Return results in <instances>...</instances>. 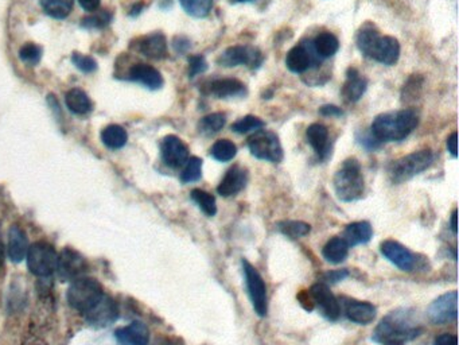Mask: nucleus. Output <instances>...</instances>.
<instances>
[{
    "instance_id": "obj_20",
    "label": "nucleus",
    "mask_w": 459,
    "mask_h": 345,
    "mask_svg": "<svg viewBox=\"0 0 459 345\" xmlns=\"http://www.w3.org/2000/svg\"><path fill=\"white\" fill-rule=\"evenodd\" d=\"M129 78L131 81L139 83L151 90H157L163 86V77L160 72L147 64L133 65L129 69Z\"/></svg>"
},
{
    "instance_id": "obj_19",
    "label": "nucleus",
    "mask_w": 459,
    "mask_h": 345,
    "mask_svg": "<svg viewBox=\"0 0 459 345\" xmlns=\"http://www.w3.org/2000/svg\"><path fill=\"white\" fill-rule=\"evenodd\" d=\"M246 184H248V170L239 165H234L221 180L220 185L217 187V192L222 197H233L239 194L246 187Z\"/></svg>"
},
{
    "instance_id": "obj_40",
    "label": "nucleus",
    "mask_w": 459,
    "mask_h": 345,
    "mask_svg": "<svg viewBox=\"0 0 459 345\" xmlns=\"http://www.w3.org/2000/svg\"><path fill=\"white\" fill-rule=\"evenodd\" d=\"M19 58L28 65H37L42 58V49L35 43H26L19 50Z\"/></svg>"
},
{
    "instance_id": "obj_26",
    "label": "nucleus",
    "mask_w": 459,
    "mask_h": 345,
    "mask_svg": "<svg viewBox=\"0 0 459 345\" xmlns=\"http://www.w3.org/2000/svg\"><path fill=\"white\" fill-rule=\"evenodd\" d=\"M139 52L145 57L162 59L167 56V42L162 33L145 35L139 42Z\"/></svg>"
},
{
    "instance_id": "obj_9",
    "label": "nucleus",
    "mask_w": 459,
    "mask_h": 345,
    "mask_svg": "<svg viewBox=\"0 0 459 345\" xmlns=\"http://www.w3.org/2000/svg\"><path fill=\"white\" fill-rule=\"evenodd\" d=\"M243 273H244L245 285L248 290V296L252 302V306L258 317L267 316L268 312V301H267V286L258 270L243 259Z\"/></svg>"
},
{
    "instance_id": "obj_22",
    "label": "nucleus",
    "mask_w": 459,
    "mask_h": 345,
    "mask_svg": "<svg viewBox=\"0 0 459 345\" xmlns=\"http://www.w3.org/2000/svg\"><path fill=\"white\" fill-rule=\"evenodd\" d=\"M116 339L121 345H148L150 331L143 322L135 321L116 331Z\"/></svg>"
},
{
    "instance_id": "obj_29",
    "label": "nucleus",
    "mask_w": 459,
    "mask_h": 345,
    "mask_svg": "<svg viewBox=\"0 0 459 345\" xmlns=\"http://www.w3.org/2000/svg\"><path fill=\"white\" fill-rule=\"evenodd\" d=\"M311 43H313V47H314L318 57L322 58V59L333 57L340 49L338 38L329 31H323V33L318 34L316 40Z\"/></svg>"
},
{
    "instance_id": "obj_23",
    "label": "nucleus",
    "mask_w": 459,
    "mask_h": 345,
    "mask_svg": "<svg viewBox=\"0 0 459 345\" xmlns=\"http://www.w3.org/2000/svg\"><path fill=\"white\" fill-rule=\"evenodd\" d=\"M368 88V80L359 74L356 68H349L346 72V81L342 86V96L349 103H357L364 96Z\"/></svg>"
},
{
    "instance_id": "obj_17",
    "label": "nucleus",
    "mask_w": 459,
    "mask_h": 345,
    "mask_svg": "<svg viewBox=\"0 0 459 345\" xmlns=\"http://www.w3.org/2000/svg\"><path fill=\"white\" fill-rule=\"evenodd\" d=\"M85 315L86 320L90 325L104 328L114 324L119 318V308L111 297L104 296L100 301L97 302Z\"/></svg>"
},
{
    "instance_id": "obj_52",
    "label": "nucleus",
    "mask_w": 459,
    "mask_h": 345,
    "mask_svg": "<svg viewBox=\"0 0 459 345\" xmlns=\"http://www.w3.org/2000/svg\"><path fill=\"white\" fill-rule=\"evenodd\" d=\"M457 218H458V211L454 209L453 215H451V220H450V226H451V230L457 235L458 233V224H457Z\"/></svg>"
},
{
    "instance_id": "obj_55",
    "label": "nucleus",
    "mask_w": 459,
    "mask_h": 345,
    "mask_svg": "<svg viewBox=\"0 0 459 345\" xmlns=\"http://www.w3.org/2000/svg\"><path fill=\"white\" fill-rule=\"evenodd\" d=\"M234 3H248V1H254V0H232Z\"/></svg>"
},
{
    "instance_id": "obj_18",
    "label": "nucleus",
    "mask_w": 459,
    "mask_h": 345,
    "mask_svg": "<svg viewBox=\"0 0 459 345\" xmlns=\"http://www.w3.org/2000/svg\"><path fill=\"white\" fill-rule=\"evenodd\" d=\"M205 93L215 99L243 98L246 95V86L237 78H215L206 84Z\"/></svg>"
},
{
    "instance_id": "obj_10",
    "label": "nucleus",
    "mask_w": 459,
    "mask_h": 345,
    "mask_svg": "<svg viewBox=\"0 0 459 345\" xmlns=\"http://www.w3.org/2000/svg\"><path fill=\"white\" fill-rule=\"evenodd\" d=\"M264 57L258 47L249 45H237L230 46L220 57L217 58V64L225 68H233L239 65H246L251 69H258L263 64Z\"/></svg>"
},
{
    "instance_id": "obj_7",
    "label": "nucleus",
    "mask_w": 459,
    "mask_h": 345,
    "mask_svg": "<svg viewBox=\"0 0 459 345\" xmlns=\"http://www.w3.org/2000/svg\"><path fill=\"white\" fill-rule=\"evenodd\" d=\"M248 147L255 158L273 163L283 160V147L273 131L258 129L248 138Z\"/></svg>"
},
{
    "instance_id": "obj_45",
    "label": "nucleus",
    "mask_w": 459,
    "mask_h": 345,
    "mask_svg": "<svg viewBox=\"0 0 459 345\" xmlns=\"http://www.w3.org/2000/svg\"><path fill=\"white\" fill-rule=\"evenodd\" d=\"M349 275L347 270H334V271H329V273L323 274L322 276V283H338L341 281H344L345 278Z\"/></svg>"
},
{
    "instance_id": "obj_14",
    "label": "nucleus",
    "mask_w": 459,
    "mask_h": 345,
    "mask_svg": "<svg viewBox=\"0 0 459 345\" xmlns=\"http://www.w3.org/2000/svg\"><path fill=\"white\" fill-rule=\"evenodd\" d=\"M309 293L314 302V308H316L319 313L326 320L337 321L340 318L341 316L340 302L334 297V294L331 293L330 288L326 283L318 282L311 286Z\"/></svg>"
},
{
    "instance_id": "obj_31",
    "label": "nucleus",
    "mask_w": 459,
    "mask_h": 345,
    "mask_svg": "<svg viewBox=\"0 0 459 345\" xmlns=\"http://www.w3.org/2000/svg\"><path fill=\"white\" fill-rule=\"evenodd\" d=\"M101 141H102V144H105V147H108L111 150H119L127 144L129 134L121 126L111 124L102 129Z\"/></svg>"
},
{
    "instance_id": "obj_43",
    "label": "nucleus",
    "mask_w": 459,
    "mask_h": 345,
    "mask_svg": "<svg viewBox=\"0 0 459 345\" xmlns=\"http://www.w3.org/2000/svg\"><path fill=\"white\" fill-rule=\"evenodd\" d=\"M208 71V62L202 56H191L189 57V76L196 77L197 74Z\"/></svg>"
},
{
    "instance_id": "obj_13",
    "label": "nucleus",
    "mask_w": 459,
    "mask_h": 345,
    "mask_svg": "<svg viewBox=\"0 0 459 345\" xmlns=\"http://www.w3.org/2000/svg\"><path fill=\"white\" fill-rule=\"evenodd\" d=\"M86 270H88V263L85 259L72 248L69 247L64 248L62 252L58 255L56 271L61 281L64 282L74 281L80 278L83 274H85Z\"/></svg>"
},
{
    "instance_id": "obj_11",
    "label": "nucleus",
    "mask_w": 459,
    "mask_h": 345,
    "mask_svg": "<svg viewBox=\"0 0 459 345\" xmlns=\"http://www.w3.org/2000/svg\"><path fill=\"white\" fill-rule=\"evenodd\" d=\"M427 316L435 325L455 322L458 316V293L453 290L436 298L429 306Z\"/></svg>"
},
{
    "instance_id": "obj_12",
    "label": "nucleus",
    "mask_w": 459,
    "mask_h": 345,
    "mask_svg": "<svg viewBox=\"0 0 459 345\" xmlns=\"http://www.w3.org/2000/svg\"><path fill=\"white\" fill-rule=\"evenodd\" d=\"M322 58L313 47L311 42H302L294 46L286 56V66L292 73H304L321 66Z\"/></svg>"
},
{
    "instance_id": "obj_28",
    "label": "nucleus",
    "mask_w": 459,
    "mask_h": 345,
    "mask_svg": "<svg viewBox=\"0 0 459 345\" xmlns=\"http://www.w3.org/2000/svg\"><path fill=\"white\" fill-rule=\"evenodd\" d=\"M65 103H66L68 110L73 114H76V115H85V114L92 111V107H93L92 101L88 98L85 92L78 89V88L71 89L66 93Z\"/></svg>"
},
{
    "instance_id": "obj_39",
    "label": "nucleus",
    "mask_w": 459,
    "mask_h": 345,
    "mask_svg": "<svg viewBox=\"0 0 459 345\" xmlns=\"http://www.w3.org/2000/svg\"><path fill=\"white\" fill-rule=\"evenodd\" d=\"M202 177V159L198 157H191L187 159L186 166L181 174V181L184 184H191Z\"/></svg>"
},
{
    "instance_id": "obj_8",
    "label": "nucleus",
    "mask_w": 459,
    "mask_h": 345,
    "mask_svg": "<svg viewBox=\"0 0 459 345\" xmlns=\"http://www.w3.org/2000/svg\"><path fill=\"white\" fill-rule=\"evenodd\" d=\"M26 258L30 271L37 276L46 278L56 271L57 252L53 245L46 242H37L29 247Z\"/></svg>"
},
{
    "instance_id": "obj_15",
    "label": "nucleus",
    "mask_w": 459,
    "mask_h": 345,
    "mask_svg": "<svg viewBox=\"0 0 459 345\" xmlns=\"http://www.w3.org/2000/svg\"><path fill=\"white\" fill-rule=\"evenodd\" d=\"M380 251L386 258L402 271H414L417 266V257L405 245L395 240H386L380 245Z\"/></svg>"
},
{
    "instance_id": "obj_32",
    "label": "nucleus",
    "mask_w": 459,
    "mask_h": 345,
    "mask_svg": "<svg viewBox=\"0 0 459 345\" xmlns=\"http://www.w3.org/2000/svg\"><path fill=\"white\" fill-rule=\"evenodd\" d=\"M227 123V115L222 112H215L202 117L198 123V131L205 136H212L224 129Z\"/></svg>"
},
{
    "instance_id": "obj_42",
    "label": "nucleus",
    "mask_w": 459,
    "mask_h": 345,
    "mask_svg": "<svg viewBox=\"0 0 459 345\" xmlns=\"http://www.w3.org/2000/svg\"><path fill=\"white\" fill-rule=\"evenodd\" d=\"M111 14L107 11H102L99 15L89 16L83 21V26L86 29H101L105 28L111 22Z\"/></svg>"
},
{
    "instance_id": "obj_56",
    "label": "nucleus",
    "mask_w": 459,
    "mask_h": 345,
    "mask_svg": "<svg viewBox=\"0 0 459 345\" xmlns=\"http://www.w3.org/2000/svg\"><path fill=\"white\" fill-rule=\"evenodd\" d=\"M389 345H404V344H389Z\"/></svg>"
},
{
    "instance_id": "obj_27",
    "label": "nucleus",
    "mask_w": 459,
    "mask_h": 345,
    "mask_svg": "<svg viewBox=\"0 0 459 345\" xmlns=\"http://www.w3.org/2000/svg\"><path fill=\"white\" fill-rule=\"evenodd\" d=\"M29 251V243L26 233L18 226H13L8 230V255L15 263L26 258Z\"/></svg>"
},
{
    "instance_id": "obj_33",
    "label": "nucleus",
    "mask_w": 459,
    "mask_h": 345,
    "mask_svg": "<svg viewBox=\"0 0 459 345\" xmlns=\"http://www.w3.org/2000/svg\"><path fill=\"white\" fill-rule=\"evenodd\" d=\"M43 11L52 18L65 19L72 13L73 0H41Z\"/></svg>"
},
{
    "instance_id": "obj_51",
    "label": "nucleus",
    "mask_w": 459,
    "mask_h": 345,
    "mask_svg": "<svg viewBox=\"0 0 459 345\" xmlns=\"http://www.w3.org/2000/svg\"><path fill=\"white\" fill-rule=\"evenodd\" d=\"M78 3L88 13H93L100 7V0H78Z\"/></svg>"
},
{
    "instance_id": "obj_48",
    "label": "nucleus",
    "mask_w": 459,
    "mask_h": 345,
    "mask_svg": "<svg viewBox=\"0 0 459 345\" xmlns=\"http://www.w3.org/2000/svg\"><path fill=\"white\" fill-rule=\"evenodd\" d=\"M434 345H458V339H457L455 334L443 333V334H439V336L435 339Z\"/></svg>"
},
{
    "instance_id": "obj_16",
    "label": "nucleus",
    "mask_w": 459,
    "mask_h": 345,
    "mask_svg": "<svg viewBox=\"0 0 459 345\" xmlns=\"http://www.w3.org/2000/svg\"><path fill=\"white\" fill-rule=\"evenodd\" d=\"M160 154L163 162L167 166H170L172 169H178L186 165L189 159V148L178 136L167 135L163 138L160 144Z\"/></svg>"
},
{
    "instance_id": "obj_37",
    "label": "nucleus",
    "mask_w": 459,
    "mask_h": 345,
    "mask_svg": "<svg viewBox=\"0 0 459 345\" xmlns=\"http://www.w3.org/2000/svg\"><path fill=\"white\" fill-rule=\"evenodd\" d=\"M279 230L286 235L290 239H299L306 235L310 233L311 227L307 223L303 221H297V220H288V221H282L278 224Z\"/></svg>"
},
{
    "instance_id": "obj_49",
    "label": "nucleus",
    "mask_w": 459,
    "mask_h": 345,
    "mask_svg": "<svg viewBox=\"0 0 459 345\" xmlns=\"http://www.w3.org/2000/svg\"><path fill=\"white\" fill-rule=\"evenodd\" d=\"M457 139H458V134L457 131H454L448 138H447V150L448 153L453 156V158H457Z\"/></svg>"
},
{
    "instance_id": "obj_53",
    "label": "nucleus",
    "mask_w": 459,
    "mask_h": 345,
    "mask_svg": "<svg viewBox=\"0 0 459 345\" xmlns=\"http://www.w3.org/2000/svg\"><path fill=\"white\" fill-rule=\"evenodd\" d=\"M142 8H143V4H138V6H135L133 8H132V13L131 14L133 15H138L141 11H142Z\"/></svg>"
},
{
    "instance_id": "obj_46",
    "label": "nucleus",
    "mask_w": 459,
    "mask_h": 345,
    "mask_svg": "<svg viewBox=\"0 0 459 345\" xmlns=\"http://www.w3.org/2000/svg\"><path fill=\"white\" fill-rule=\"evenodd\" d=\"M298 301L301 302L302 306L307 310V312H313L316 308H314V302H313V298L309 293V290H303L302 293L298 294Z\"/></svg>"
},
{
    "instance_id": "obj_25",
    "label": "nucleus",
    "mask_w": 459,
    "mask_h": 345,
    "mask_svg": "<svg viewBox=\"0 0 459 345\" xmlns=\"http://www.w3.org/2000/svg\"><path fill=\"white\" fill-rule=\"evenodd\" d=\"M374 238V228L368 221H356L346 226L344 230V239L349 247L366 245Z\"/></svg>"
},
{
    "instance_id": "obj_36",
    "label": "nucleus",
    "mask_w": 459,
    "mask_h": 345,
    "mask_svg": "<svg viewBox=\"0 0 459 345\" xmlns=\"http://www.w3.org/2000/svg\"><path fill=\"white\" fill-rule=\"evenodd\" d=\"M186 14L194 18H205L212 11L213 0H179Z\"/></svg>"
},
{
    "instance_id": "obj_35",
    "label": "nucleus",
    "mask_w": 459,
    "mask_h": 345,
    "mask_svg": "<svg viewBox=\"0 0 459 345\" xmlns=\"http://www.w3.org/2000/svg\"><path fill=\"white\" fill-rule=\"evenodd\" d=\"M191 200L196 202L202 212L209 217H213L217 214V204H215V196L210 193L201 190V189H194L191 190Z\"/></svg>"
},
{
    "instance_id": "obj_30",
    "label": "nucleus",
    "mask_w": 459,
    "mask_h": 345,
    "mask_svg": "<svg viewBox=\"0 0 459 345\" xmlns=\"http://www.w3.org/2000/svg\"><path fill=\"white\" fill-rule=\"evenodd\" d=\"M349 248L350 247L346 245V242L342 238L335 236V238H331L330 240L325 245L322 250V255L333 264H338L347 258Z\"/></svg>"
},
{
    "instance_id": "obj_44",
    "label": "nucleus",
    "mask_w": 459,
    "mask_h": 345,
    "mask_svg": "<svg viewBox=\"0 0 459 345\" xmlns=\"http://www.w3.org/2000/svg\"><path fill=\"white\" fill-rule=\"evenodd\" d=\"M357 142L362 147H365L368 151H374V150H377L381 146V142H378L374 138L372 132H362V134H359L357 135Z\"/></svg>"
},
{
    "instance_id": "obj_5",
    "label": "nucleus",
    "mask_w": 459,
    "mask_h": 345,
    "mask_svg": "<svg viewBox=\"0 0 459 345\" xmlns=\"http://www.w3.org/2000/svg\"><path fill=\"white\" fill-rule=\"evenodd\" d=\"M104 297L100 283L93 278L80 276L74 279L68 290L66 298L74 310L88 313Z\"/></svg>"
},
{
    "instance_id": "obj_1",
    "label": "nucleus",
    "mask_w": 459,
    "mask_h": 345,
    "mask_svg": "<svg viewBox=\"0 0 459 345\" xmlns=\"http://www.w3.org/2000/svg\"><path fill=\"white\" fill-rule=\"evenodd\" d=\"M423 328L412 309H396L384 317L374 329L372 340L378 344H404L420 336Z\"/></svg>"
},
{
    "instance_id": "obj_34",
    "label": "nucleus",
    "mask_w": 459,
    "mask_h": 345,
    "mask_svg": "<svg viewBox=\"0 0 459 345\" xmlns=\"http://www.w3.org/2000/svg\"><path fill=\"white\" fill-rule=\"evenodd\" d=\"M236 154L237 147L230 139H220L210 148V156L218 162H230L236 157Z\"/></svg>"
},
{
    "instance_id": "obj_6",
    "label": "nucleus",
    "mask_w": 459,
    "mask_h": 345,
    "mask_svg": "<svg viewBox=\"0 0 459 345\" xmlns=\"http://www.w3.org/2000/svg\"><path fill=\"white\" fill-rule=\"evenodd\" d=\"M434 162L431 150H420L395 160L389 168V177L393 184H403L417 174L427 170Z\"/></svg>"
},
{
    "instance_id": "obj_4",
    "label": "nucleus",
    "mask_w": 459,
    "mask_h": 345,
    "mask_svg": "<svg viewBox=\"0 0 459 345\" xmlns=\"http://www.w3.org/2000/svg\"><path fill=\"white\" fill-rule=\"evenodd\" d=\"M333 184L335 194L341 201L353 202L362 199L365 184L359 160L346 159L335 172Z\"/></svg>"
},
{
    "instance_id": "obj_38",
    "label": "nucleus",
    "mask_w": 459,
    "mask_h": 345,
    "mask_svg": "<svg viewBox=\"0 0 459 345\" xmlns=\"http://www.w3.org/2000/svg\"><path fill=\"white\" fill-rule=\"evenodd\" d=\"M264 126H266V123L258 116L246 115L232 124V131L243 135L248 132H256L258 129H263Z\"/></svg>"
},
{
    "instance_id": "obj_24",
    "label": "nucleus",
    "mask_w": 459,
    "mask_h": 345,
    "mask_svg": "<svg viewBox=\"0 0 459 345\" xmlns=\"http://www.w3.org/2000/svg\"><path fill=\"white\" fill-rule=\"evenodd\" d=\"M377 315V309L374 303L366 301H352L346 303V316L359 325H368L374 322Z\"/></svg>"
},
{
    "instance_id": "obj_54",
    "label": "nucleus",
    "mask_w": 459,
    "mask_h": 345,
    "mask_svg": "<svg viewBox=\"0 0 459 345\" xmlns=\"http://www.w3.org/2000/svg\"><path fill=\"white\" fill-rule=\"evenodd\" d=\"M3 262H4V245L0 242V267L3 266Z\"/></svg>"
},
{
    "instance_id": "obj_21",
    "label": "nucleus",
    "mask_w": 459,
    "mask_h": 345,
    "mask_svg": "<svg viewBox=\"0 0 459 345\" xmlns=\"http://www.w3.org/2000/svg\"><path fill=\"white\" fill-rule=\"evenodd\" d=\"M306 136H307V142L314 148L319 159L325 160L329 158L331 153L329 129L321 123H314L306 131Z\"/></svg>"
},
{
    "instance_id": "obj_41",
    "label": "nucleus",
    "mask_w": 459,
    "mask_h": 345,
    "mask_svg": "<svg viewBox=\"0 0 459 345\" xmlns=\"http://www.w3.org/2000/svg\"><path fill=\"white\" fill-rule=\"evenodd\" d=\"M72 62L81 72L93 73L97 69V62L93 58L81 53H73Z\"/></svg>"
},
{
    "instance_id": "obj_50",
    "label": "nucleus",
    "mask_w": 459,
    "mask_h": 345,
    "mask_svg": "<svg viewBox=\"0 0 459 345\" xmlns=\"http://www.w3.org/2000/svg\"><path fill=\"white\" fill-rule=\"evenodd\" d=\"M190 47V41L185 38V37H177L174 40V49L178 52V53H186Z\"/></svg>"
},
{
    "instance_id": "obj_3",
    "label": "nucleus",
    "mask_w": 459,
    "mask_h": 345,
    "mask_svg": "<svg viewBox=\"0 0 459 345\" xmlns=\"http://www.w3.org/2000/svg\"><path fill=\"white\" fill-rule=\"evenodd\" d=\"M419 124V116L414 110L384 112L374 117L371 132L378 142L404 141Z\"/></svg>"
},
{
    "instance_id": "obj_2",
    "label": "nucleus",
    "mask_w": 459,
    "mask_h": 345,
    "mask_svg": "<svg viewBox=\"0 0 459 345\" xmlns=\"http://www.w3.org/2000/svg\"><path fill=\"white\" fill-rule=\"evenodd\" d=\"M357 47L365 57L383 65H395L400 57V43L389 35H381L374 23L366 22L357 33Z\"/></svg>"
},
{
    "instance_id": "obj_47",
    "label": "nucleus",
    "mask_w": 459,
    "mask_h": 345,
    "mask_svg": "<svg viewBox=\"0 0 459 345\" xmlns=\"http://www.w3.org/2000/svg\"><path fill=\"white\" fill-rule=\"evenodd\" d=\"M319 114L322 116H326V117H333V116H340L344 115L342 110L337 105H333V104H328V105H323L319 108Z\"/></svg>"
}]
</instances>
